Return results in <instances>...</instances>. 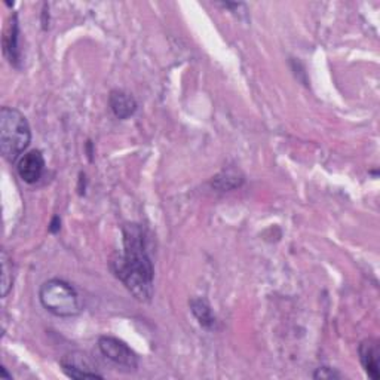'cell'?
Returning a JSON list of instances; mask_svg holds the SVG:
<instances>
[{"label":"cell","mask_w":380,"mask_h":380,"mask_svg":"<svg viewBox=\"0 0 380 380\" xmlns=\"http://www.w3.org/2000/svg\"><path fill=\"white\" fill-rule=\"evenodd\" d=\"M112 269L137 300H152L153 264L147 253L146 235L141 226H124V253L113 259Z\"/></svg>","instance_id":"1"},{"label":"cell","mask_w":380,"mask_h":380,"mask_svg":"<svg viewBox=\"0 0 380 380\" xmlns=\"http://www.w3.org/2000/svg\"><path fill=\"white\" fill-rule=\"evenodd\" d=\"M31 141V131L24 114L12 107L0 110V152L9 162L23 155Z\"/></svg>","instance_id":"2"},{"label":"cell","mask_w":380,"mask_h":380,"mask_svg":"<svg viewBox=\"0 0 380 380\" xmlns=\"http://www.w3.org/2000/svg\"><path fill=\"white\" fill-rule=\"evenodd\" d=\"M39 299L42 306L57 317H75L80 312L76 290L63 279H49L40 287Z\"/></svg>","instance_id":"3"},{"label":"cell","mask_w":380,"mask_h":380,"mask_svg":"<svg viewBox=\"0 0 380 380\" xmlns=\"http://www.w3.org/2000/svg\"><path fill=\"white\" fill-rule=\"evenodd\" d=\"M98 348H100L102 354L110 359L113 364L119 367H124L126 370H136L139 367V358L136 352L132 351L129 346L112 336H103L98 339Z\"/></svg>","instance_id":"4"},{"label":"cell","mask_w":380,"mask_h":380,"mask_svg":"<svg viewBox=\"0 0 380 380\" xmlns=\"http://www.w3.org/2000/svg\"><path fill=\"white\" fill-rule=\"evenodd\" d=\"M63 371L72 379H104L103 374L97 371L91 359L82 352H72L64 355L60 361Z\"/></svg>","instance_id":"5"},{"label":"cell","mask_w":380,"mask_h":380,"mask_svg":"<svg viewBox=\"0 0 380 380\" xmlns=\"http://www.w3.org/2000/svg\"><path fill=\"white\" fill-rule=\"evenodd\" d=\"M16 171H18V175L24 183H28V185L38 183L45 171V159H43L42 152L30 151L24 153L20 158L18 165H16Z\"/></svg>","instance_id":"6"},{"label":"cell","mask_w":380,"mask_h":380,"mask_svg":"<svg viewBox=\"0 0 380 380\" xmlns=\"http://www.w3.org/2000/svg\"><path fill=\"white\" fill-rule=\"evenodd\" d=\"M379 343L377 340L367 339L359 344V359L364 367L369 377L373 380L380 379V369H379Z\"/></svg>","instance_id":"7"},{"label":"cell","mask_w":380,"mask_h":380,"mask_svg":"<svg viewBox=\"0 0 380 380\" xmlns=\"http://www.w3.org/2000/svg\"><path fill=\"white\" fill-rule=\"evenodd\" d=\"M109 106L113 112L114 116L118 119H128L137 110V103L134 100V97L125 91H112L109 97Z\"/></svg>","instance_id":"8"},{"label":"cell","mask_w":380,"mask_h":380,"mask_svg":"<svg viewBox=\"0 0 380 380\" xmlns=\"http://www.w3.org/2000/svg\"><path fill=\"white\" fill-rule=\"evenodd\" d=\"M190 308H192V313L195 315V318L204 328H208V330L216 328V324H217L216 317H214L212 309L205 299H193L190 302Z\"/></svg>","instance_id":"9"},{"label":"cell","mask_w":380,"mask_h":380,"mask_svg":"<svg viewBox=\"0 0 380 380\" xmlns=\"http://www.w3.org/2000/svg\"><path fill=\"white\" fill-rule=\"evenodd\" d=\"M4 51L12 64H18L20 61V49H18V23L16 16H13L9 35L4 39Z\"/></svg>","instance_id":"10"},{"label":"cell","mask_w":380,"mask_h":380,"mask_svg":"<svg viewBox=\"0 0 380 380\" xmlns=\"http://www.w3.org/2000/svg\"><path fill=\"white\" fill-rule=\"evenodd\" d=\"M242 181L244 178L239 175V173L229 170V171H223L220 175L214 178L212 186H216L217 189H222V190H230V189L239 188L242 185Z\"/></svg>","instance_id":"11"},{"label":"cell","mask_w":380,"mask_h":380,"mask_svg":"<svg viewBox=\"0 0 380 380\" xmlns=\"http://www.w3.org/2000/svg\"><path fill=\"white\" fill-rule=\"evenodd\" d=\"M13 284V264L6 250H2V297H6Z\"/></svg>","instance_id":"12"},{"label":"cell","mask_w":380,"mask_h":380,"mask_svg":"<svg viewBox=\"0 0 380 380\" xmlns=\"http://www.w3.org/2000/svg\"><path fill=\"white\" fill-rule=\"evenodd\" d=\"M313 377L315 379H340L342 374L333 369H330V367H320L315 371V374H313Z\"/></svg>","instance_id":"13"},{"label":"cell","mask_w":380,"mask_h":380,"mask_svg":"<svg viewBox=\"0 0 380 380\" xmlns=\"http://www.w3.org/2000/svg\"><path fill=\"white\" fill-rule=\"evenodd\" d=\"M60 227H61V220L58 217H54L53 219V223H51V227H49V230H51L53 234H55V232H58Z\"/></svg>","instance_id":"14"},{"label":"cell","mask_w":380,"mask_h":380,"mask_svg":"<svg viewBox=\"0 0 380 380\" xmlns=\"http://www.w3.org/2000/svg\"><path fill=\"white\" fill-rule=\"evenodd\" d=\"M0 371H2V374H4L5 377H8V379H12V376H9V374H8V371H6V369H5V367L0 369Z\"/></svg>","instance_id":"15"}]
</instances>
